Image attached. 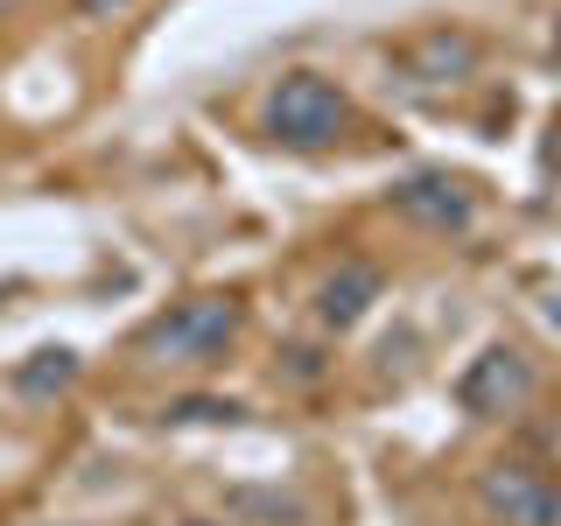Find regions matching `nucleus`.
Listing matches in <instances>:
<instances>
[{"mask_svg":"<svg viewBox=\"0 0 561 526\" xmlns=\"http://www.w3.org/2000/svg\"><path fill=\"white\" fill-rule=\"evenodd\" d=\"M232 400H169V421H232Z\"/></svg>","mask_w":561,"mask_h":526,"instance_id":"1a4fd4ad","label":"nucleus"},{"mask_svg":"<svg viewBox=\"0 0 561 526\" xmlns=\"http://www.w3.org/2000/svg\"><path fill=\"white\" fill-rule=\"evenodd\" d=\"M373 302H379V267L373 260H344V267L316 288V316H323L330 330H351Z\"/></svg>","mask_w":561,"mask_h":526,"instance_id":"423d86ee","label":"nucleus"},{"mask_svg":"<svg viewBox=\"0 0 561 526\" xmlns=\"http://www.w3.org/2000/svg\"><path fill=\"white\" fill-rule=\"evenodd\" d=\"M78 8H84V14H99V8H119V0H78Z\"/></svg>","mask_w":561,"mask_h":526,"instance_id":"9d476101","label":"nucleus"},{"mask_svg":"<svg viewBox=\"0 0 561 526\" xmlns=\"http://www.w3.org/2000/svg\"><path fill=\"white\" fill-rule=\"evenodd\" d=\"M478 499L499 526H561V491L534 464H491L478 478Z\"/></svg>","mask_w":561,"mask_h":526,"instance_id":"7ed1b4c3","label":"nucleus"},{"mask_svg":"<svg viewBox=\"0 0 561 526\" xmlns=\"http://www.w3.org/2000/svg\"><path fill=\"white\" fill-rule=\"evenodd\" d=\"M70 379H78V358H70V351H35V358L22 365V373H14V386H22L28 400H43V393H64Z\"/></svg>","mask_w":561,"mask_h":526,"instance_id":"0eeeda50","label":"nucleus"},{"mask_svg":"<svg viewBox=\"0 0 561 526\" xmlns=\"http://www.w3.org/2000/svg\"><path fill=\"white\" fill-rule=\"evenodd\" d=\"M393 210L421 232H463L478 218V197L456 175H408V183H393Z\"/></svg>","mask_w":561,"mask_h":526,"instance_id":"39448f33","label":"nucleus"},{"mask_svg":"<svg viewBox=\"0 0 561 526\" xmlns=\"http://www.w3.org/2000/svg\"><path fill=\"white\" fill-rule=\"evenodd\" d=\"M232 330H239L232 295H190V302H175L162 323L140 338V351H148L154 365H210L232 344Z\"/></svg>","mask_w":561,"mask_h":526,"instance_id":"f03ea898","label":"nucleus"},{"mask_svg":"<svg viewBox=\"0 0 561 526\" xmlns=\"http://www.w3.org/2000/svg\"><path fill=\"white\" fill-rule=\"evenodd\" d=\"M414 70L421 78H456V70H470V43L463 35H428V43L414 49Z\"/></svg>","mask_w":561,"mask_h":526,"instance_id":"6e6552de","label":"nucleus"},{"mask_svg":"<svg viewBox=\"0 0 561 526\" xmlns=\"http://www.w3.org/2000/svg\"><path fill=\"white\" fill-rule=\"evenodd\" d=\"M526 393H534V365H526L513 344H491L484 358H470V373L456 379V400H463V414H478V421L519 414Z\"/></svg>","mask_w":561,"mask_h":526,"instance_id":"20e7f679","label":"nucleus"},{"mask_svg":"<svg viewBox=\"0 0 561 526\" xmlns=\"http://www.w3.org/2000/svg\"><path fill=\"white\" fill-rule=\"evenodd\" d=\"M344 119H351V99L316 70H288L267 99V134L280 148H330L344 134Z\"/></svg>","mask_w":561,"mask_h":526,"instance_id":"f257e3e1","label":"nucleus"}]
</instances>
